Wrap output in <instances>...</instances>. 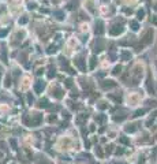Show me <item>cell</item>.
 Listing matches in <instances>:
<instances>
[{
    "label": "cell",
    "instance_id": "12",
    "mask_svg": "<svg viewBox=\"0 0 157 164\" xmlns=\"http://www.w3.org/2000/svg\"><path fill=\"white\" fill-rule=\"evenodd\" d=\"M71 82H72L71 80H67L66 81V85H67V86H71Z\"/></svg>",
    "mask_w": 157,
    "mask_h": 164
},
{
    "label": "cell",
    "instance_id": "14",
    "mask_svg": "<svg viewBox=\"0 0 157 164\" xmlns=\"http://www.w3.org/2000/svg\"><path fill=\"white\" fill-rule=\"evenodd\" d=\"M0 77H1V68H0Z\"/></svg>",
    "mask_w": 157,
    "mask_h": 164
},
{
    "label": "cell",
    "instance_id": "3",
    "mask_svg": "<svg viewBox=\"0 0 157 164\" xmlns=\"http://www.w3.org/2000/svg\"><path fill=\"white\" fill-rule=\"evenodd\" d=\"M96 34H101L102 32H104V29H102V23L101 22H98V23H96Z\"/></svg>",
    "mask_w": 157,
    "mask_h": 164
},
{
    "label": "cell",
    "instance_id": "7",
    "mask_svg": "<svg viewBox=\"0 0 157 164\" xmlns=\"http://www.w3.org/2000/svg\"><path fill=\"white\" fill-rule=\"evenodd\" d=\"M94 64H96V59L92 58V59H90V68H94Z\"/></svg>",
    "mask_w": 157,
    "mask_h": 164
},
{
    "label": "cell",
    "instance_id": "1",
    "mask_svg": "<svg viewBox=\"0 0 157 164\" xmlns=\"http://www.w3.org/2000/svg\"><path fill=\"white\" fill-rule=\"evenodd\" d=\"M44 88H45V84H44L43 81H38L37 84H36V86H34V89H36L37 93H41L44 90Z\"/></svg>",
    "mask_w": 157,
    "mask_h": 164
},
{
    "label": "cell",
    "instance_id": "4",
    "mask_svg": "<svg viewBox=\"0 0 157 164\" xmlns=\"http://www.w3.org/2000/svg\"><path fill=\"white\" fill-rule=\"evenodd\" d=\"M75 63L76 66L81 68V70H85V66H83V59L82 58H78V59H75Z\"/></svg>",
    "mask_w": 157,
    "mask_h": 164
},
{
    "label": "cell",
    "instance_id": "9",
    "mask_svg": "<svg viewBox=\"0 0 157 164\" xmlns=\"http://www.w3.org/2000/svg\"><path fill=\"white\" fill-rule=\"evenodd\" d=\"M10 85H11V78L7 77V80H6V86H10Z\"/></svg>",
    "mask_w": 157,
    "mask_h": 164
},
{
    "label": "cell",
    "instance_id": "11",
    "mask_svg": "<svg viewBox=\"0 0 157 164\" xmlns=\"http://www.w3.org/2000/svg\"><path fill=\"white\" fill-rule=\"evenodd\" d=\"M27 22V18H22V19H19V23H26Z\"/></svg>",
    "mask_w": 157,
    "mask_h": 164
},
{
    "label": "cell",
    "instance_id": "8",
    "mask_svg": "<svg viewBox=\"0 0 157 164\" xmlns=\"http://www.w3.org/2000/svg\"><path fill=\"white\" fill-rule=\"evenodd\" d=\"M53 74H55V67H52L51 66V67H49V77H52Z\"/></svg>",
    "mask_w": 157,
    "mask_h": 164
},
{
    "label": "cell",
    "instance_id": "6",
    "mask_svg": "<svg viewBox=\"0 0 157 164\" xmlns=\"http://www.w3.org/2000/svg\"><path fill=\"white\" fill-rule=\"evenodd\" d=\"M48 105V101L47 100H41L40 101V107H47Z\"/></svg>",
    "mask_w": 157,
    "mask_h": 164
},
{
    "label": "cell",
    "instance_id": "5",
    "mask_svg": "<svg viewBox=\"0 0 157 164\" xmlns=\"http://www.w3.org/2000/svg\"><path fill=\"white\" fill-rule=\"evenodd\" d=\"M55 15H56V18H57V19H63V13H62V11H55Z\"/></svg>",
    "mask_w": 157,
    "mask_h": 164
},
{
    "label": "cell",
    "instance_id": "13",
    "mask_svg": "<svg viewBox=\"0 0 157 164\" xmlns=\"http://www.w3.org/2000/svg\"><path fill=\"white\" fill-rule=\"evenodd\" d=\"M34 7H36V4H34V3H29V8H30V10L34 8Z\"/></svg>",
    "mask_w": 157,
    "mask_h": 164
},
{
    "label": "cell",
    "instance_id": "2",
    "mask_svg": "<svg viewBox=\"0 0 157 164\" xmlns=\"http://www.w3.org/2000/svg\"><path fill=\"white\" fill-rule=\"evenodd\" d=\"M52 94H53L56 99H62V96H63V94H62V90H60L57 86H56L55 89H52Z\"/></svg>",
    "mask_w": 157,
    "mask_h": 164
},
{
    "label": "cell",
    "instance_id": "10",
    "mask_svg": "<svg viewBox=\"0 0 157 164\" xmlns=\"http://www.w3.org/2000/svg\"><path fill=\"white\" fill-rule=\"evenodd\" d=\"M7 34V30H0V37H4Z\"/></svg>",
    "mask_w": 157,
    "mask_h": 164
}]
</instances>
